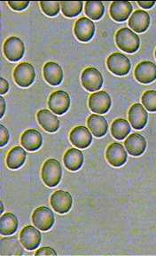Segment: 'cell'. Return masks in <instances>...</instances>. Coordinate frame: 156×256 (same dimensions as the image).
Masks as SVG:
<instances>
[{
	"label": "cell",
	"mask_w": 156,
	"mask_h": 256,
	"mask_svg": "<svg viewBox=\"0 0 156 256\" xmlns=\"http://www.w3.org/2000/svg\"><path fill=\"white\" fill-rule=\"evenodd\" d=\"M116 46L122 51L133 54L139 50L140 46V36L131 28H123L116 32Z\"/></svg>",
	"instance_id": "obj_1"
},
{
	"label": "cell",
	"mask_w": 156,
	"mask_h": 256,
	"mask_svg": "<svg viewBox=\"0 0 156 256\" xmlns=\"http://www.w3.org/2000/svg\"><path fill=\"white\" fill-rule=\"evenodd\" d=\"M41 176L46 186L53 188L60 184L62 176V168L60 162L54 158L46 160L43 164Z\"/></svg>",
	"instance_id": "obj_2"
},
{
	"label": "cell",
	"mask_w": 156,
	"mask_h": 256,
	"mask_svg": "<svg viewBox=\"0 0 156 256\" xmlns=\"http://www.w3.org/2000/svg\"><path fill=\"white\" fill-rule=\"evenodd\" d=\"M14 81L20 88H28L34 83L36 78V70L32 64L21 62L14 68Z\"/></svg>",
	"instance_id": "obj_3"
},
{
	"label": "cell",
	"mask_w": 156,
	"mask_h": 256,
	"mask_svg": "<svg viewBox=\"0 0 156 256\" xmlns=\"http://www.w3.org/2000/svg\"><path fill=\"white\" fill-rule=\"evenodd\" d=\"M107 66L108 70L116 76L127 75L132 68L128 57L121 52H114L109 56L107 60Z\"/></svg>",
	"instance_id": "obj_4"
},
{
	"label": "cell",
	"mask_w": 156,
	"mask_h": 256,
	"mask_svg": "<svg viewBox=\"0 0 156 256\" xmlns=\"http://www.w3.org/2000/svg\"><path fill=\"white\" fill-rule=\"evenodd\" d=\"M82 84L89 92L100 91L103 84V76L96 68H85L81 76Z\"/></svg>",
	"instance_id": "obj_5"
},
{
	"label": "cell",
	"mask_w": 156,
	"mask_h": 256,
	"mask_svg": "<svg viewBox=\"0 0 156 256\" xmlns=\"http://www.w3.org/2000/svg\"><path fill=\"white\" fill-rule=\"evenodd\" d=\"M3 50L4 56L10 62H18L24 56V43L17 36H10L5 40Z\"/></svg>",
	"instance_id": "obj_6"
},
{
	"label": "cell",
	"mask_w": 156,
	"mask_h": 256,
	"mask_svg": "<svg viewBox=\"0 0 156 256\" xmlns=\"http://www.w3.org/2000/svg\"><path fill=\"white\" fill-rule=\"evenodd\" d=\"M48 106L54 114L63 115L70 106V96L68 92L61 90L52 92L49 97Z\"/></svg>",
	"instance_id": "obj_7"
},
{
	"label": "cell",
	"mask_w": 156,
	"mask_h": 256,
	"mask_svg": "<svg viewBox=\"0 0 156 256\" xmlns=\"http://www.w3.org/2000/svg\"><path fill=\"white\" fill-rule=\"evenodd\" d=\"M111 98L105 91L93 92L89 98V108L97 114L107 113L111 108Z\"/></svg>",
	"instance_id": "obj_8"
},
{
	"label": "cell",
	"mask_w": 156,
	"mask_h": 256,
	"mask_svg": "<svg viewBox=\"0 0 156 256\" xmlns=\"http://www.w3.org/2000/svg\"><path fill=\"white\" fill-rule=\"evenodd\" d=\"M33 224L40 230L46 232L52 228L54 224V216L48 208L40 206L36 208L32 214Z\"/></svg>",
	"instance_id": "obj_9"
},
{
	"label": "cell",
	"mask_w": 156,
	"mask_h": 256,
	"mask_svg": "<svg viewBox=\"0 0 156 256\" xmlns=\"http://www.w3.org/2000/svg\"><path fill=\"white\" fill-rule=\"evenodd\" d=\"M20 243L27 250H35L39 246L42 240L40 232L34 226H26L20 233Z\"/></svg>",
	"instance_id": "obj_10"
},
{
	"label": "cell",
	"mask_w": 156,
	"mask_h": 256,
	"mask_svg": "<svg viewBox=\"0 0 156 256\" xmlns=\"http://www.w3.org/2000/svg\"><path fill=\"white\" fill-rule=\"evenodd\" d=\"M51 206L58 214H64L72 208L73 198L69 192L57 190L51 196Z\"/></svg>",
	"instance_id": "obj_11"
},
{
	"label": "cell",
	"mask_w": 156,
	"mask_h": 256,
	"mask_svg": "<svg viewBox=\"0 0 156 256\" xmlns=\"http://www.w3.org/2000/svg\"><path fill=\"white\" fill-rule=\"evenodd\" d=\"M134 75L141 84H150L156 80V65L148 60L142 62L137 65Z\"/></svg>",
	"instance_id": "obj_12"
},
{
	"label": "cell",
	"mask_w": 156,
	"mask_h": 256,
	"mask_svg": "<svg viewBox=\"0 0 156 256\" xmlns=\"http://www.w3.org/2000/svg\"><path fill=\"white\" fill-rule=\"evenodd\" d=\"M127 152L124 146L119 142L110 144L107 148L106 158L108 163L115 168L124 166L127 161Z\"/></svg>",
	"instance_id": "obj_13"
},
{
	"label": "cell",
	"mask_w": 156,
	"mask_h": 256,
	"mask_svg": "<svg viewBox=\"0 0 156 256\" xmlns=\"http://www.w3.org/2000/svg\"><path fill=\"white\" fill-rule=\"evenodd\" d=\"M74 32L76 38L81 42H88L92 40L95 33V25L92 20L86 17H82L76 20Z\"/></svg>",
	"instance_id": "obj_14"
},
{
	"label": "cell",
	"mask_w": 156,
	"mask_h": 256,
	"mask_svg": "<svg viewBox=\"0 0 156 256\" xmlns=\"http://www.w3.org/2000/svg\"><path fill=\"white\" fill-rule=\"evenodd\" d=\"M69 140L76 148H85L92 144V136L88 128L76 126L70 132Z\"/></svg>",
	"instance_id": "obj_15"
},
{
	"label": "cell",
	"mask_w": 156,
	"mask_h": 256,
	"mask_svg": "<svg viewBox=\"0 0 156 256\" xmlns=\"http://www.w3.org/2000/svg\"><path fill=\"white\" fill-rule=\"evenodd\" d=\"M148 114L144 107L140 104L132 105L129 110V121L132 128L137 130H141L148 123Z\"/></svg>",
	"instance_id": "obj_16"
},
{
	"label": "cell",
	"mask_w": 156,
	"mask_h": 256,
	"mask_svg": "<svg viewBox=\"0 0 156 256\" xmlns=\"http://www.w3.org/2000/svg\"><path fill=\"white\" fill-rule=\"evenodd\" d=\"M124 146L130 155L133 156H141L147 148V140L144 136L140 134H133L129 136L125 140Z\"/></svg>",
	"instance_id": "obj_17"
},
{
	"label": "cell",
	"mask_w": 156,
	"mask_h": 256,
	"mask_svg": "<svg viewBox=\"0 0 156 256\" xmlns=\"http://www.w3.org/2000/svg\"><path fill=\"white\" fill-rule=\"evenodd\" d=\"M20 142L25 150L28 152H36L42 146L43 137L36 129H28L22 134Z\"/></svg>",
	"instance_id": "obj_18"
},
{
	"label": "cell",
	"mask_w": 156,
	"mask_h": 256,
	"mask_svg": "<svg viewBox=\"0 0 156 256\" xmlns=\"http://www.w3.org/2000/svg\"><path fill=\"white\" fill-rule=\"evenodd\" d=\"M43 73L45 81L53 86H59L63 80L62 68L56 62H49L44 64Z\"/></svg>",
	"instance_id": "obj_19"
},
{
	"label": "cell",
	"mask_w": 156,
	"mask_h": 256,
	"mask_svg": "<svg viewBox=\"0 0 156 256\" xmlns=\"http://www.w3.org/2000/svg\"><path fill=\"white\" fill-rule=\"evenodd\" d=\"M37 121L46 132H55L60 128V120L48 110H41L37 112Z\"/></svg>",
	"instance_id": "obj_20"
},
{
	"label": "cell",
	"mask_w": 156,
	"mask_h": 256,
	"mask_svg": "<svg viewBox=\"0 0 156 256\" xmlns=\"http://www.w3.org/2000/svg\"><path fill=\"white\" fill-rule=\"evenodd\" d=\"M150 25V16L143 10H137L132 14L129 26L137 33H143L147 32Z\"/></svg>",
	"instance_id": "obj_21"
},
{
	"label": "cell",
	"mask_w": 156,
	"mask_h": 256,
	"mask_svg": "<svg viewBox=\"0 0 156 256\" xmlns=\"http://www.w3.org/2000/svg\"><path fill=\"white\" fill-rule=\"evenodd\" d=\"M23 250L16 236L0 240V256H21Z\"/></svg>",
	"instance_id": "obj_22"
},
{
	"label": "cell",
	"mask_w": 156,
	"mask_h": 256,
	"mask_svg": "<svg viewBox=\"0 0 156 256\" xmlns=\"http://www.w3.org/2000/svg\"><path fill=\"white\" fill-rule=\"evenodd\" d=\"M132 12V6L130 2H113L110 6V16L118 22L128 20Z\"/></svg>",
	"instance_id": "obj_23"
},
{
	"label": "cell",
	"mask_w": 156,
	"mask_h": 256,
	"mask_svg": "<svg viewBox=\"0 0 156 256\" xmlns=\"http://www.w3.org/2000/svg\"><path fill=\"white\" fill-rule=\"evenodd\" d=\"M87 126L92 132V134L98 138L103 137L108 132V121L106 120L104 116H100V115L92 114L89 116Z\"/></svg>",
	"instance_id": "obj_24"
},
{
	"label": "cell",
	"mask_w": 156,
	"mask_h": 256,
	"mask_svg": "<svg viewBox=\"0 0 156 256\" xmlns=\"http://www.w3.org/2000/svg\"><path fill=\"white\" fill-rule=\"evenodd\" d=\"M63 161L68 170L75 172L79 170L84 164V154L77 148H70L65 153Z\"/></svg>",
	"instance_id": "obj_25"
},
{
	"label": "cell",
	"mask_w": 156,
	"mask_h": 256,
	"mask_svg": "<svg viewBox=\"0 0 156 256\" xmlns=\"http://www.w3.org/2000/svg\"><path fill=\"white\" fill-rule=\"evenodd\" d=\"M18 219L12 212H6L0 219V234L2 236H10L16 232Z\"/></svg>",
	"instance_id": "obj_26"
},
{
	"label": "cell",
	"mask_w": 156,
	"mask_h": 256,
	"mask_svg": "<svg viewBox=\"0 0 156 256\" xmlns=\"http://www.w3.org/2000/svg\"><path fill=\"white\" fill-rule=\"evenodd\" d=\"M27 156V153L21 147H14L12 148L7 154L6 158V164L10 169L15 170L21 168L25 163Z\"/></svg>",
	"instance_id": "obj_27"
},
{
	"label": "cell",
	"mask_w": 156,
	"mask_h": 256,
	"mask_svg": "<svg viewBox=\"0 0 156 256\" xmlns=\"http://www.w3.org/2000/svg\"><path fill=\"white\" fill-rule=\"evenodd\" d=\"M131 132V126L127 120L118 118L113 122L111 132L116 140H124Z\"/></svg>",
	"instance_id": "obj_28"
},
{
	"label": "cell",
	"mask_w": 156,
	"mask_h": 256,
	"mask_svg": "<svg viewBox=\"0 0 156 256\" xmlns=\"http://www.w3.org/2000/svg\"><path fill=\"white\" fill-rule=\"evenodd\" d=\"M104 4L100 1H88L85 3V14L92 20H98L104 16Z\"/></svg>",
	"instance_id": "obj_29"
},
{
	"label": "cell",
	"mask_w": 156,
	"mask_h": 256,
	"mask_svg": "<svg viewBox=\"0 0 156 256\" xmlns=\"http://www.w3.org/2000/svg\"><path fill=\"white\" fill-rule=\"evenodd\" d=\"M83 2H60V8L66 17L73 18L81 14L83 10Z\"/></svg>",
	"instance_id": "obj_30"
},
{
	"label": "cell",
	"mask_w": 156,
	"mask_h": 256,
	"mask_svg": "<svg viewBox=\"0 0 156 256\" xmlns=\"http://www.w3.org/2000/svg\"><path fill=\"white\" fill-rule=\"evenodd\" d=\"M142 104L148 112H156V91L149 90L143 94L142 98Z\"/></svg>",
	"instance_id": "obj_31"
},
{
	"label": "cell",
	"mask_w": 156,
	"mask_h": 256,
	"mask_svg": "<svg viewBox=\"0 0 156 256\" xmlns=\"http://www.w3.org/2000/svg\"><path fill=\"white\" fill-rule=\"evenodd\" d=\"M41 9L44 12V14L52 17L60 12V2L53 1V2H40Z\"/></svg>",
	"instance_id": "obj_32"
},
{
	"label": "cell",
	"mask_w": 156,
	"mask_h": 256,
	"mask_svg": "<svg viewBox=\"0 0 156 256\" xmlns=\"http://www.w3.org/2000/svg\"><path fill=\"white\" fill-rule=\"evenodd\" d=\"M9 6L12 8V10L15 11H22L28 8L29 2L28 1H14L8 2Z\"/></svg>",
	"instance_id": "obj_33"
},
{
	"label": "cell",
	"mask_w": 156,
	"mask_h": 256,
	"mask_svg": "<svg viewBox=\"0 0 156 256\" xmlns=\"http://www.w3.org/2000/svg\"><path fill=\"white\" fill-rule=\"evenodd\" d=\"M0 134H1V142H0V147H4L5 144H7L9 140V132L6 128H4L3 124L0 126Z\"/></svg>",
	"instance_id": "obj_34"
},
{
	"label": "cell",
	"mask_w": 156,
	"mask_h": 256,
	"mask_svg": "<svg viewBox=\"0 0 156 256\" xmlns=\"http://www.w3.org/2000/svg\"><path fill=\"white\" fill-rule=\"evenodd\" d=\"M36 256H57V252L51 248H42L36 251Z\"/></svg>",
	"instance_id": "obj_35"
},
{
	"label": "cell",
	"mask_w": 156,
	"mask_h": 256,
	"mask_svg": "<svg viewBox=\"0 0 156 256\" xmlns=\"http://www.w3.org/2000/svg\"><path fill=\"white\" fill-rule=\"evenodd\" d=\"M9 90L8 82L6 80L1 78H0V94H4L5 92H7Z\"/></svg>",
	"instance_id": "obj_36"
},
{
	"label": "cell",
	"mask_w": 156,
	"mask_h": 256,
	"mask_svg": "<svg viewBox=\"0 0 156 256\" xmlns=\"http://www.w3.org/2000/svg\"><path fill=\"white\" fill-rule=\"evenodd\" d=\"M138 4H140V6L145 9H150L152 8L156 2H138Z\"/></svg>",
	"instance_id": "obj_37"
},
{
	"label": "cell",
	"mask_w": 156,
	"mask_h": 256,
	"mask_svg": "<svg viewBox=\"0 0 156 256\" xmlns=\"http://www.w3.org/2000/svg\"><path fill=\"white\" fill-rule=\"evenodd\" d=\"M0 102H1V108H2L0 118H3L4 115V110H5V102H4V99L3 97H0Z\"/></svg>",
	"instance_id": "obj_38"
},
{
	"label": "cell",
	"mask_w": 156,
	"mask_h": 256,
	"mask_svg": "<svg viewBox=\"0 0 156 256\" xmlns=\"http://www.w3.org/2000/svg\"><path fill=\"white\" fill-rule=\"evenodd\" d=\"M1 206H2V212L4 211V206H3V203H1Z\"/></svg>",
	"instance_id": "obj_39"
},
{
	"label": "cell",
	"mask_w": 156,
	"mask_h": 256,
	"mask_svg": "<svg viewBox=\"0 0 156 256\" xmlns=\"http://www.w3.org/2000/svg\"><path fill=\"white\" fill-rule=\"evenodd\" d=\"M155 56H156V52H155Z\"/></svg>",
	"instance_id": "obj_40"
}]
</instances>
